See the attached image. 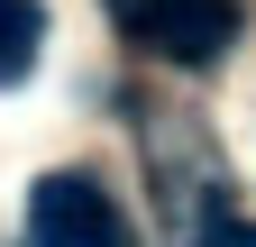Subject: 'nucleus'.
<instances>
[{
    "mask_svg": "<svg viewBox=\"0 0 256 247\" xmlns=\"http://www.w3.org/2000/svg\"><path fill=\"white\" fill-rule=\"evenodd\" d=\"M28 247H138V229L92 174H46L28 192Z\"/></svg>",
    "mask_w": 256,
    "mask_h": 247,
    "instance_id": "f257e3e1",
    "label": "nucleus"
},
{
    "mask_svg": "<svg viewBox=\"0 0 256 247\" xmlns=\"http://www.w3.org/2000/svg\"><path fill=\"white\" fill-rule=\"evenodd\" d=\"M119 28L165 64H220L238 37V0H119Z\"/></svg>",
    "mask_w": 256,
    "mask_h": 247,
    "instance_id": "f03ea898",
    "label": "nucleus"
},
{
    "mask_svg": "<svg viewBox=\"0 0 256 247\" xmlns=\"http://www.w3.org/2000/svg\"><path fill=\"white\" fill-rule=\"evenodd\" d=\"M37 46H46V10L37 0H0V92L37 74Z\"/></svg>",
    "mask_w": 256,
    "mask_h": 247,
    "instance_id": "7ed1b4c3",
    "label": "nucleus"
},
{
    "mask_svg": "<svg viewBox=\"0 0 256 247\" xmlns=\"http://www.w3.org/2000/svg\"><path fill=\"white\" fill-rule=\"evenodd\" d=\"M192 247H256V220H220V229H202Z\"/></svg>",
    "mask_w": 256,
    "mask_h": 247,
    "instance_id": "20e7f679",
    "label": "nucleus"
}]
</instances>
